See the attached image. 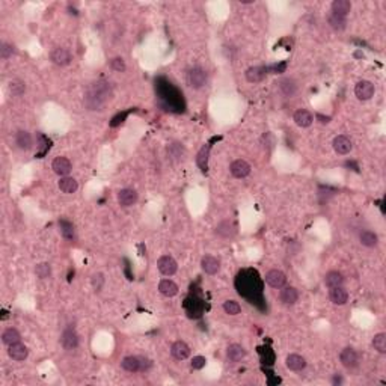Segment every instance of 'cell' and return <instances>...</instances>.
<instances>
[{
    "label": "cell",
    "mask_w": 386,
    "mask_h": 386,
    "mask_svg": "<svg viewBox=\"0 0 386 386\" xmlns=\"http://www.w3.org/2000/svg\"><path fill=\"white\" fill-rule=\"evenodd\" d=\"M187 83L193 89H201L207 83V71L201 67H193L187 73Z\"/></svg>",
    "instance_id": "cell-2"
},
{
    "label": "cell",
    "mask_w": 386,
    "mask_h": 386,
    "mask_svg": "<svg viewBox=\"0 0 386 386\" xmlns=\"http://www.w3.org/2000/svg\"><path fill=\"white\" fill-rule=\"evenodd\" d=\"M331 9H332L333 15L347 18V15L351 11V3L349 2V0H333L332 5H331Z\"/></svg>",
    "instance_id": "cell-21"
},
{
    "label": "cell",
    "mask_w": 386,
    "mask_h": 386,
    "mask_svg": "<svg viewBox=\"0 0 386 386\" xmlns=\"http://www.w3.org/2000/svg\"><path fill=\"white\" fill-rule=\"evenodd\" d=\"M240 3H244V5H248V3H254L252 0H240Z\"/></svg>",
    "instance_id": "cell-45"
},
{
    "label": "cell",
    "mask_w": 386,
    "mask_h": 386,
    "mask_svg": "<svg viewBox=\"0 0 386 386\" xmlns=\"http://www.w3.org/2000/svg\"><path fill=\"white\" fill-rule=\"evenodd\" d=\"M359 241L362 246H365V248H376V246L379 244V236L376 233H373V231L365 229L359 234Z\"/></svg>",
    "instance_id": "cell-31"
},
{
    "label": "cell",
    "mask_w": 386,
    "mask_h": 386,
    "mask_svg": "<svg viewBox=\"0 0 386 386\" xmlns=\"http://www.w3.org/2000/svg\"><path fill=\"white\" fill-rule=\"evenodd\" d=\"M118 202L121 207H131L137 202V193L133 189H122L118 193Z\"/></svg>",
    "instance_id": "cell-17"
},
{
    "label": "cell",
    "mask_w": 386,
    "mask_h": 386,
    "mask_svg": "<svg viewBox=\"0 0 386 386\" xmlns=\"http://www.w3.org/2000/svg\"><path fill=\"white\" fill-rule=\"evenodd\" d=\"M126 116H127V113H122V115L119 113L118 116H115V118L112 119V122H110V126H112V127H116V126H119V124H121V122H124Z\"/></svg>",
    "instance_id": "cell-44"
},
{
    "label": "cell",
    "mask_w": 386,
    "mask_h": 386,
    "mask_svg": "<svg viewBox=\"0 0 386 386\" xmlns=\"http://www.w3.org/2000/svg\"><path fill=\"white\" fill-rule=\"evenodd\" d=\"M277 88H279V92L285 97V98H291V97H294L296 95V92H297V83L290 79V77H287V79H282L279 80V83H277Z\"/></svg>",
    "instance_id": "cell-18"
},
{
    "label": "cell",
    "mask_w": 386,
    "mask_h": 386,
    "mask_svg": "<svg viewBox=\"0 0 386 386\" xmlns=\"http://www.w3.org/2000/svg\"><path fill=\"white\" fill-rule=\"evenodd\" d=\"M329 24L333 30H338V32H343L347 26V18H343V17H338V15H333L331 14L329 15Z\"/></svg>",
    "instance_id": "cell-35"
},
{
    "label": "cell",
    "mask_w": 386,
    "mask_h": 386,
    "mask_svg": "<svg viewBox=\"0 0 386 386\" xmlns=\"http://www.w3.org/2000/svg\"><path fill=\"white\" fill-rule=\"evenodd\" d=\"M91 284H92V287H94L95 291H100L103 288V285H104V276L101 273H95L94 276H92Z\"/></svg>",
    "instance_id": "cell-42"
},
{
    "label": "cell",
    "mask_w": 386,
    "mask_h": 386,
    "mask_svg": "<svg viewBox=\"0 0 386 386\" xmlns=\"http://www.w3.org/2000/svg\"><path fill=\"white\" fill-rule=\"evenodd\" d=\"M14 45L9 44V42H2L0 44V57H2L3 60L9 59L12 55H14Z\"/></svg>",
    "instance_id": "cell-41"
},
{
    "label": "cell",
    "mask_w": 386,
    "mask_h": 386,
    "mask_svg": "<svg viewBox=\"0 0 386 386\" xmlns=\"http://www.w3.org/2000/svg\"><path fill=\"white\" fill-rule=\"evenodd\" d=\"M293 119H294V122H296L299 127L308 129V127L312 126L314 115L310 110H306V109H299V110L294 112V115H293Z\"/></svg>",
    "instance_id": "cell-13"
},
{
    "label": "cell",
    "mask_w": 386,
    "mask_h": 386,
    "mask_svg": "<svg viewBox=\"0 0 386 386\" xmlns=\"http://www.w3.org/2000/svg\"><path fill=\"white\" fill-rule=\"evenodd\" d=\"M267 74V68L264 67H251L246 70L244 75H246V80L249 83H259L264 80V77Z\"/></svg>",
    "instance_id": "cell-20"
},
{
    "label": "cell",
    "mask_w": 386,
    "mask_h": 386,
    "mask_svg": "<svg viewBox=\"0 0 386 386\" xmlns=\"http://www.w3.org/2000/svg\"><path fill=\"white\" fill-rule=\"evenodd\" d=\"M201 267L207 275H216L221 270V261L213 255H205L201 259Z\"/></svg>",
    "instance_id": "cell-16"
},
{
    "label": "cell",
    "mask_w": 386,
    "mask_h": 386,
    "mask_svg": "<svg viewBox=\"0 0 386 386\" xmlns=\"http://www.w3.org/2000/svg\"><path fill=\"white\" fill-rule=\"evenodd\" d=\"M329 299H331V302L333 305L343 306L349 300V293H347V290L344 287H333L329 291Z\"/></svg>",
    "instance_id": "cell-15"
},
{
    "label": "cell",
    "mask_w": 386,
    "mask_h": 386,
    "mask_svg": "<svg viewBox=\"0 0 386 386\" xmlns=\"http://www.w3.org/2000/svg\"><path fill=\"white\" fill-rule=\"evenodd\" d=\"M52 169H53V172L60 175V177H67L70 172H71V169H73V165L71 162L67 159V157H56L53 162H52Z\"/></svg>",
    "instance_id": "cell-12"
},
{
    "label": "cell",
    "mask_w": 386,
    "mask_h": 386,
    "mask_svg": "<svg viewBox=\"0 0 386 386\" xmlns=\"http://www.w3.org/2000/svg\"><path fill=\"white\" fill-rule=\"evenodd\" d=\"M171 354L177 361H184L190 356V347L184 341H175L171 346Z\"/></svg>",
    "instance_id": "cell-19"
},
{
    "label": "cell",
    "mask_w": 386,
    "mask_h": 386,
    "mask_svg": "<svg viewBox=\"0 0 386 386\" xmlns=\"http://www.w3.org/2000/svg\"><path fill=\"white\" fill-rule=\"evenodd\" d=\"M214 233L221 239H233L237 234V226L231 221H222L218 226H216Z\"/></svg>",
    "instance_id": "cell-10"
},
{
    "label": "cell",
    "mask_w": 386,
    "mask_h": 386,
    "mask_svg": "<svg viewBox=\"0 0 386 386\" xmlns=\"http://www.w3.org/2000/svg\"><path fill=\"white\" fill-rule=\"evenodd\" d=\"M373 347L374 350H377L379 353L385 354L386 353V333H377L373 339Z\"/></svg>",
    "instance_id": "cell-38"
},
{
    "label": "cell",
    "mask_w": 386,
    "mask_h": 386,
    "mask_svg": "<svg viewBox=\"0 0 386 386\" xmlns=\"http://www.w3.org/2000/svg\"><path fill=\"white\" fill-rule=\"evenodd\" d=\"M110 67H112V70L116 71V73H124V71L127 70L126 60L122 59V57H119V56H116V57H113V59L110 60Z\"/></svg>",
    "instance_id": "cell-40"
},
{
    "label": "cell",
    "mask_w": 386,
    "mask_h": 386,
    "mask_svg": "<svg viewBox=\"0 0 386 386\" xmlns=\"http://www.w3.org/2000/svg\"><path fill=\"white\" fill-rule=\"evenodd\" d=\"M52 62L57 67H65L71 62V53L64 47H55L50 53Z\"/></svg>",
    "instance_id": "cell-8"
},
{
    "label": "cell",
    "mask_w": 386,
    "mask_h": 386,
    "mask_svg": "<svg viewBox=\"0 0 386 386\" xmlns=\"http://www.w3.org/2000/svg\"><path fill=\"white\" fill-rule=\"evenodd\" d=\"M2 341L3 344L6 346H11V344H15V343H20L21 341V335L20 332L15 329V328H8L3 331L2 333Z\"/></svg>",
    "instance_id": "cell-32"
},
{
    "label": "cell",
    "mask_w": 386,
    "mask_h": 386,
    "mask_svg": "<svg viewBox=\"0 0 386 386\" xmlns=\"http://www.w3.org/2000/svg\"><path fill=\"white\" fill-rule=\"evenodd\" d=\"M208 154H210V147L205 145L201 148V151L198 152V159H196V163L198 166L201 167V171L202 172H207L208 169Z\"/></svg>",
    "instance_id": "cell-33"
},
{
    "label": "cell",
    "mask_w": 386,
    "mask_h": 386,
    "mask_svg": "<svg viewBox=\"0 0 386 386\" xmlns=\"http://www.w3.org/2000/svg\"><path fill=\"white\" fill-rule=\"evenodd\" d=\"M266 282L272 287V288H282L287 282V276L284 272L277 270V269H273L270 272L266 273Z\"/></svg>",
    "instance_id": "cell-9"
},
{
    "label": "cell",
    "mask_w": 386,
    "mask_h": 386,
    "mask_svg": "<svg viewBox=\"0 0 386 386\" xmlns=\"http://www.w3.org/2000/svg\"><path fill=\"white\" fill-rule=\"evenodd\" d=\"M333 149L336 154H339V156H346V154H349L351 149H353V144L350 141V137L344 136V134H339L333 139Z\"/></svg>",
    "instance_id": "cell-11"
},
{
    "label": "cell",
    "mask_w": 386,
    "mask_h": 386,
    "mask_svg": "<svg viewBox=\"0 0 386 386\" xmlns=\"http://www.w3.org/2000/svg\"><path fill=\"white\" fill-rule=\"evenodd\" d=\"M223 311H225L228 315H237V314H240V311H241V306H240L239 302H236V300H226V302L223 303Z\"/></svg>",
    "instance_id": "cell-39"
},
{
    "label": "cell",
    "mask_w": 386,
    "mask_h": 386,
    "mask_svg": "<svg viewBox=\"0 0 386 386\" xmlns=\"http://www.w3.org/2000/svg\"><path fill=\"white\" fill-rule=\"evenodd\" d=\"M157 269L163 276H174L178 270V264L171 255H163L157 259Z\"/></svg>",
    "instance_id": "cell-3"
},
{
    "label": "cell",
    "mask_w": 386,
    "mask_h": 386,
    "mask_svg": "<svg viewBox=\"0 0 386 386\" xmlns=\"http://www.w3.org/2000/svg\"><path fill=\"white\" fill-rule=\"evenodd\" d=\"M226 358H228L229 362L237 364V362H240L241 359L246 358V350L240 344H231L228 347V350H226Z\"/></svg>",
    "instance_id": "cell-22"
},
{
    "label": "cell",
    "mask_w": 386,
    "mask_h": 386,
    "mask_svg": "<svg viewBox=\"0 0 386 386\" xmlns=\"http://www.w3.org/2000/svg\"><path fill=\"white\" fill-rule=\"evenodd\" d=\"M229 172L236 178H246L251 174V165L246 160H241V159L234 160L229 166Z\"/></svg>",
    "instance_id": "cell-7"
},
{
    "label": "cell",
    "mask_w": 386,
    "mask_h": 386,
    "mask_svg": "<svg viewBox=\"0 0 386 386\" xmlns=\"http://www.w3.org/2000/svg\"><path fill=\"white\" fill-rule=\"evenodd\" d=\"M57 186L60 192H64L67 195H73L77 192V189H79V184H77V181L73 177H62L59 180Z\"/></svg>",
    "instance_id": "cell-29"
},
{
    "label": "cell",
    "mask_w": 386,
    "mask_h": 386,
    "mask_svg": "<svg viewBox=\"0 0 386 386\" xmlns=\"http://www.w3.org/2000/svg\"><path fill=\"white\" fill-rule=\"evenodd\" d=\"M8 354L12 361H17V362H21L27 358L29 354V350L24 344L21 343H15V344H11L8 346Z\"/></svg>",
    "instance_id": "cell-14"
},
{
    "label": "cell",
    "mask_w": 386,
    "mask_h": 386,
    "mask_svg": "<svg viewBox=\"0 0 386 386\" xmlns=\"http://www.w3.org/2000/svg\"><path fill=\"white\" fill-rule=\"evenodd\" d=\"M178 285L171 281V279H162L159 282V291H160V294L166 296V297H174L178 294Z\"/></svg>",
    "instance_id": "cell-27"
},
{
    "label": "cell",
    "mask_w": 386,
    "mask_h": 386,
    "mask_svg": "<svg viewBox=\"0 0 386 386\" xmlns=\"http://www.w3.org/2000/svg\"><path fill=\"white\" fill-rule=\"evenodd\" d=\"M35 275L39 277V279H47V277L52 276V266L49 262H39L35 267Z\"/></svg>",
    "instance_id": "cell-36"
},
{
    "label": "cell",
    "mask_w": 386,
    "mask_h": 386,
    "mask_svg": "<svg viewBox=\"0 0 386 386\" xmlns=\"http://www.w3.org/2000/svg\"><path fill=\"white\" fill-rule=\"evenodd\" d=\"M374 92H376L374 85L368 80H361L356 83V86H354V95H356L358 100L361 101H367L369 98H373Z\"/></svg>",
    "instance_id": "cell-5"
},
{
    "label": "cell",
    "mask_w": 386,
    "mask_h": 386,
    "mask_svg": "<svg viewBox=\"0 0 386 386\" xmlns=\"http://www.w3.org/2000/svg\"><path fill=\"white\" fill-rule=\"evenodd\" d=\"M60 344L68 351L75 350L77 346H79V335H77V332L73 328H67L62 336H60Z\"/></svg>",
    "instance_id": "cell-6"
},
{
    "label": "cell",
    "mask_w": 386,
    "mask_h": 386,
    "mask_svg": "<svg viewBox=\"0 0 386 386\" xmlns=\"http://www.w3.org/2000/svg\"><path fill=\"white\" fill-rule=\"evenodd\" d=\"M110 98V88L104 82L94 83L85 97V103L89 110H101V106Z\"/></svg>",
    "instance_id": "cell-1"
},
{
    "label": "cell",
    "mask_w": 386,
    "mask_h": 386,
    "mask_svg": "<svg viewBox=\"0 0 386 386\" xmlns=\"http://www.w3.org/2000/svg\"><path fill=\"white\" fill-rule=\"evenodd\" d=\"M285 364L291 371H302V369H305V367H306L305 358L300 356V354H296V353L288 354L287 359H285Z\"/></svg>",
    "instance_id": "cell-26"
},
{
    "label": "cell",
    "mask_w": 386,
    "mask_h": 386,
    "mask_svg": "<svg viewBox=\"0 0 386 386\" xmlns=\"http://www.w3.org/2000/svg\"><path fill=\"white\" fill-rule=\"evenodd\" d=\"M339 361H341L343 367H346L349 369H353V368H356L359 365V354L354 349L346 347V349L341 350V353H339Z\"/></svg>",
    "instance_id": "cell-4"
},
{
    "label": "cell",
    "mask_w": 386,
    "mask_h": 386,
    "mask_svg": "<svg viewBox=\"0 0 386 386\" xmlns=\"http://www.w3.org/2000/svg\"><path fill=\"white\" fill-rule=\"evenodd\" d=\"M32 136H30L29 131L26 130H20L15 133V145H17V148H20L21 151H27L32 148Z\"/></svg>",
    "instance_id": "cell-23"
},
{
    "label": "cell",
    "mask_w": 386,
    "mask_h": 386,
    "mask_svg": "<svg viewBox=\"0 0 386 386\" xmlns=\"http://www.w3.org/2000/svg\"><path fill=\"white\" fill-rule=\"evenodd\" d=\"M207 364V359L204 356H195L192 359V368L193 369H202Z\"/></svg>",
    "instance_id": "cell-43"
},
{
    "label": "cell",
    "mask_w": 386,
    "mask_h": 386,
    "mask_svg": "<svg viewBox=\"0 0 386 386\" xmlns=\"http://www.w3.org/2000/svg\"><path fill=\"white\" fill-rule=\"evenodd\" d=\"M279 299L284 305H294L299 300V291L294 287H285L281 290Z\"/></svg>",
    "instance_id": "cell-28"
},
{
    "label": "cell",
    "mask_w": 386,
    "mask_h": 386,
    "mask_svg": "<svg viewBox=\"0 0 386 386\" xmlns=\"http://www.w3.org/2000/svg\"><path fill=\"white\" fill-rule=\"evenodd\" d=\"M344 284V276L341 272L338 270H331L324 276V285L328 288H333V287H343Z\"/></svg>",
    "instance_id": "cell-24"
},
{
    "label": "cell",
    "mask_w": 386,
    "mask_h": 386,
    "mask_svg": "<svg viewBox=\"0 0 386 386\" xmlns=\"http://www.w3.org/2000/svg\"><path fill=\"white\" fill-rule=\"evenodd\" d=\"M26 91V83L20 79H14L9 82V94L12 97H21Z\"/></svg>",
    "instance_id": "cell-34"
},
{
    "label": "cell",
    "mask_w": 386,
    "mask_h": 386,
    "mask_svg": "<svg viewBox=\"0 0 386 386\" xmlns=\"http://www.w3.org/2000/svg\"><path fill=\"white\" fill-rule=\"evenodd\" d=\"M59 228H60V234H62L67 240L74 239V226L68 221H59Z\"/></svg>",
    "instance_id": "cell-37"
},
{
    "label": "cell",
    "mask_w": 386,
    "mask_h": 386,
    "mask_svg": "<svg viewBox=\"0 0 386 386\" xmlns=\"http://www.w3.org/2000/svg\"><path fill=\"white\" fill-rule=\"evenodd\" d=\"M121 367L129 373H139L142 369V362L139 356H126L121 362Z\"/></svg>",
    "instance_id": "cell-25"
},
{
    "label": "cell",
    "mask_w": 386,
    "mask_h": 386,
    "mask_svg": "<svg viewBox=\"0 0 386 386\" xmlns=\"http://www.w3.org/2000/svg\"><path fill=\"white\" fill-rule=\"evenodd\" d=\"M184 156H186V149H184V147L178 142H174L167 147V157L171 159L172 162L178 163L184 159Z\"/></svg>",
    "instance_id": "cell-30"
}]
</instances>
